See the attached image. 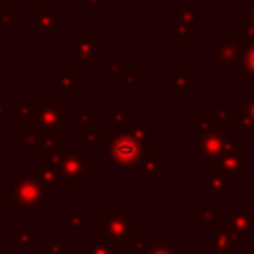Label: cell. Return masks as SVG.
I'll return each mask as SVG.
<instances>
[{"label":"cell","mask_w":254,"mask_h":254,"mask_svg":"<svg viewBox=\"0 0 254 254\" xmlns=\"http://www.w3.org/2000/svg\"><path fill=\"white\" fill-rule=\"evenodd\" d=\"M244 73H254V48L244 56Z\"/></svg>","instance_id":"obj_3"},{"label":"cell","mask_w":254,"mask_h":254,"mask_svg":"<svg viewBox=\"0 0 254 254\" xmlns=\"http://www.w3.org/2000/svg\"><path fill=\"white\" fill-rule=\"evenodd\" d=\"M141 155V145L137 139L133 137H119L113 141V145H109V165H117V167H125V165H133L137 163Z\"/></svg>","instance_id":"obj_1"},{"label":"cell","mask_w":254,"mask_h":254,"mask_svg":"<svg viewBox=\"0 0 254 254\" xmlns=\"http://www.w3.org/2000/svg\"><path fill=\"white\" fill-rule=\"evenodd\" d=\"M10 190H14V192L18 194V204H24V208H28V206H38V204H42L44 200H48L44 189H42L38 183L30 181V179H20V181L16 183V187L10 189Z\"/></svg>","instance_id":"obj_2"}]
</instances>
